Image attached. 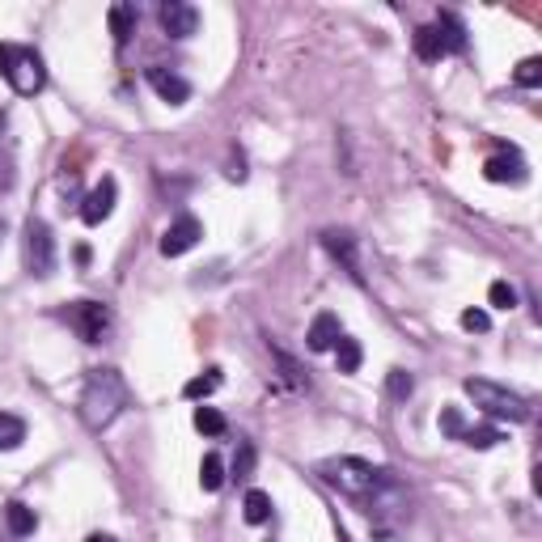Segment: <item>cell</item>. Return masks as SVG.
Returning <instances> with one entry per match:
<instances>
[{
    "instance_id": "obj_20",
    "label": "cell",
    "mask_w": 542,
    "mask_h": 542,
    "mask_svg": "<svg viewBox=\"0 0 542 542\" xmlns=\"http://www.w3.org/2000/svg\"><path fill=\"white\" fill-rule=\"evenodd\" d=\"M221 382H225V377H221V369H204L200 377H191V382L183 386V394H187V399L191 403H200V399H208V394H216V390H221Z\"/></svg>"
},
{
    "instance_id": "obj_19",
    "label": "cell",
    "mask_w": 542,
    "mask_h": 542,
    "mask_svg": "<svg viewBox=\"0 0 542 542\" xmlns=\"http://www.w3.org/2000/svg\"><path fill=\"white\" fill-rule=\"evenodd\" d=\"M242 517L250 521V526H267L271 521V496L259 492V487H250L246 500H242Z\"/></svg>"
},
{
    "instance_id": "obj_14",
    "label": "cell",
    "mask_w": 542,
    "mask_h": 542,
    "mask_svg": "<svg viewBox=\"0 0 542 542\" xmlns=\"http://www.w3.org/2000/svg\"><path fill=\"white\" fill-rule=\"evenodd\" d=\"M339 335H343V327H339V314H331V310H322L314 322H310V352H335V343H339Z\"/></svg>"
},
{
    "instance_id": "obj_28",
    "label": "cell",
    "mask_w": 542,
    "mask_h": 542,
    "mask_svg": "<svg viewBox=\"0 0 542 542\" xmlns=\"http://www.w3.org/2000/svg\"><path fill=\"white\" fill-rule=\"evenodd\" d=\"M513 81H517L521 89H538V85H542V60H538V56L521 60L517 72H513Z\"/></svg>"
},
{
    "instance_id": "obj_10",
    "label": "cell",
    "mask_w": 542,
    "mask_h": 542,
    "mask_svg": "<svg viewBox=\"0 0 542 542\" xmlns=\"http://www.w3.org/2000/svg\"><path fill=\"white\" fill-rule=\"evenodd\" d=\"M157 22L170 39H191V34L200 30V9L187 5V0H166V5L157 9Z\"/></svg>"
},
{
    "instance_id": "obj_25",
    "label": "cell",
    "mask_w": 542,
    "mask_h": 542,
    "mask_svg": "<svg viewBox=\"0 0 542 542\" xmlns=\"http://www.w3.org/2000/svg\"><path fill=\"white\" fill-rule=\"evenodd\" d=\"M195 428L204 432V437H225V415L216 411V407H195Z\"/></svg>"
},
{
    "instance_id": "obj_9",
    "label": "cell",
    "mask_w": 542,
    "mask_h": 542,
    "mask_svg": "<svg viewBox=\"0 0 542 542\" xmlns=\"http://www.w3.org/2000/svg\"><path fill=\"white\" fill-rule=\"evenodd\" d=\"M200 238H204L200 216L183 212V216H178V221H174L166 233H161V255H166V259H178V255H187V250L200 246Z\"/></svg>"
},
{
    "instance_id": "obj_12",
    "label": "cell",
    "mask_w": 542,
    "mask_h": 542,
    "mask_svg": "<svg viewBox=\"0 0 542 542\" xmlns=\"http://www.w3.org/2000/svg\"><path fill=\"white\" fill-rule=\"evenodd\" d=\"M144 81H149V89L161 98V102H170V106H183L191 98V81L187 77H178L174 68L166 64H153L149 72H144Z\"/></svg>"
},
{
    "instance_id": "obj_26",
    "label": "cell",
    "mask_w": 542,
    "mask_h": 542,
    "mask_svg": "<svg viewBox=\"0 0 542 542\" xmlns=\"http://www.w3.org/2000/svg\"><path fill=\"white\" fill-rule=\"evenodd\" d=\"M386 390H390V399H394V403H407V399H411V390H415V377H411L407 369H390Z\"/></svg>"
},
{
    "instance_id": "obj_21",
    "label": "cell",
    "mask_w": 542,
    "mask_h": 542,
    "mask_svg": "<svg viewBox=\"0 0 542 542\" xmlns=\"http://www.w3.org/2000/svg\"><path fill=\"white\" fill-rule=\"evenodd\" d=\"M462 445H471V449H496L504 441V432L496 424H471V428H462Z\"/></svg>"
},
{
    "instance_id": "obj_24",
    "label": "cell",
    "mask_w": 542,
    "mask_h": 542,
    "mask_svg": "<svg viewBox=\"0 0 542 542\" xmlns=\"http://www.w3.org/2000/svg\"><path fill=\"white\" fill-rule=\"evenodd\" d=\"M271 356H276V365H280V377H284V382H288V386H293V390H305V386H310V377H305V373H301V365H297V360H293V356H288V352H280V348H271Z\"/></svg>"
},
{
    "instance_id": "obj_32",
    "label": "cell",
    "mask_w": 542,
    "mask_h": 542,
    "mask_svg": "<svg viewBox=\"0 0 542 542\" xmlns=\"http://www.w3.org/2000/svg\"><path fill=\"white\" fill-rule=\"evenodd\" d=\"M85 542H115V538H111V534H89Z\"/></svg>"
},
{
    "instance_id": "obj_1",
    "label": "cell",
    "mask_w": 542,
    "mask_h": 542,
    "mask_svg": "<svg viewBox=\"0 0 542 542\" xmlns=\"http://www.w3.org/2000/svg\"><path fill=\"white\" fill-rule=\"evenodd\" d=\"M314 475L343 500H352L377 530H394L411 517V496L390 466H373L365 458H327L314 466Z\"/></svg>"
},
{
    "instance_id": "obj_23",
    "label": "cell",
    "mask_w": 542,
    "mask_h": 542,
    "mask_svg": "<svg viewBox=\"0 0 542 542\" xmlns=\"http://www.w3.org/2000/svg\"><path fill=\"white\" fill-rule=\"evenodd\" d=\"M335 360H339V373H356L360 360H365V352H360V343L352 335H339L335 343Z\"/></svg>"
},
{
    "instance_id": "obj_27",
    "label": "cell",
    "mask_w": 542,
    "mask_h": 542,
    "mask_svg": "<svg viewBox=\"0 0 542 542\" xmlns=\"http://www.w3.org/2000/svg\"><path fill=\"white\" fill-rule=\"evenodd\" d=\"M487 301H492V310H513V305H517V288L509 280H492V288H487Z\"/></svg>"
},
{
    "instance_id": "obj_29",
    "label": "cell",
    "mask_w": 542,
    "mask_h": 542,
    "mask_svg": "<svg viewBox=\"0 0 542 542\" xmlns=\"http://www.w3.org/2000/svg\"><path fill=\"white\" fill-rule=\"evenodd\" d=\"M250 471H255V445L238 441V454H233V479H250Z\"/></svg>"
},
{
    "instance_id": "obj_15",
    "label": "cell",
    "mask_w": 542,
    "mask_h": 542,
    "mask_svg": "<svg viewBox=\"0 0 542 542\" xmlns=\"http://www.w3.org/2000/svg\"><path fill=\"white\" fill-rule=\"evenodd\" d=\"M17 183V149L9 136V119L0 115V191H13Z\"/></svg>"
},
{
    "instance_id": "obj_13",
    "label": "cell",
    "mask_w": 542,
    "mask_h": 542,
    "mask_svg": "<svg viewBox=\"0 0 542 542\" xmlns=\"http://www.w3.org/2000/svg\"><path fill=\"white\" fill-rule=\"evenodd\" d=\"M115 200H119V183L115 178H102V183L81 200V221L85 225H102L106 216L115 212Z\"/></svg>"
},
{
    "instance_id": "obj_5",
    "label": "cell",
    "mask_w": 542,
    "mask_h": 542,
    "mask_svg": "<svg viewBox=\"0 0 542 542\" xmlns=\"http://www.w3.org/2000/svg\"><path fill=\"white\" fill-rule=\"evenodd\" d=\"M415 56L428 60V64H437L445 56H462L466 51V26L458 22L454 13H441L432 26H420L415 30Z\"/></svg>"
},
{
    "instance_id": "obj_4",
    "label": "cell",
    "mask_w": 542,
    "mask_h": 542,
    "mask_svg": "<svg viewBox=\"0 0 542 542\" xmlns=\"http://www.w3.org/2000/svg\"><path fill=\"white\" fill-rule=\"evenodd\" d=\"M462 390L471 394L475 407L483 415H492V420H509V424H526L530 420V403L509 386H496V382H487V377H466Z\"/></svg>"
},
{
    "instance_id": "obj_18",
    "label": "cell",
    "mask_w": 542,
    "mask_h": 542,
    "mask_svg": "<svg viewBox=\"0 0 542 542\" xmlns=\"http://www.w3.org/2000/svg\"><path fill=\"white\" fill-rule=\"evenodd\" d=\"M26 441V420L13 411H0V454H9V449H17Z\"/></svg>"
},
{
    "instance_id": "obj_30",
    "label": "cell",
    "mask_w": 542,
    "mask_h": 542,
    "mask_svg": "<svg viewBox=\"0 0 542 542\" xmlns=\"http://www.w3.org/2000/svg\"><path fill=\"white\" fill-rule=\"evenodd\" d=\"M462 327L483 335V331H492V318H487V310H462Z\"/></svg>"
},
{
    "instance_id": "obj_6",
    "label": "cell",
    "mask_w": 542,
    "mask_h": 542,
    "mask_svg": "<svg viewBox=\"0 0 542 542\" xmlns=\"http://www.w3.org/2000/svg\"><path fill=\"white\" fill-rule=\"evenodd\" d=\"M22 255H26V271H30V276H39V280L56 276V263H60V255H56V233H51V225L43 221V216H30V221H26Z\"/></svg>"
},
{
    "instance_id": "obj_7",
    "label": "cell",
    "mask_w": 542,
    "mask_h": 542,
    "mask_svg": "<svg viewBox=\"0 0 542 542\" xmlns=\"http://www.w3.org/2000/svg\"><path fill=\"white\" fill-rule=\"evenodd\" d=\"M64 322L77 331V339L106 343V335L115 327V314H111V305H102V301H72L64 310Z\"/></svg>"
},
{
    "instance_id": "obj_2",
    "label": "cell",
    "mask_w": 542,
    "mask_h": 542,
    "mask_svg": "<svg viewBox=\"0 0 542 542\" xmlns=\"http://www.w3.org/2000/svg\"><path fill=\"white\" fill-rule=\"evenodd\" d=\"M123 407H128V382H123L119 369H89L85 386H81V420L85 428H111Z\"/></svg>"
},
{
    "instance_id": "obj_16",
    "label": "cell",
    "mask_w": 542,
    "mask_h": 542,
    "mask_svg": "<svg viewBox=\"0 0 542 542\" xmlns=\"http://www.w3.org/2000/svg\"><path fill=\"white\" fill-rule=\"evenodd\" d=\"M5 526H9L13 538H30L34 530H39V513H34L30 504H22V500H9L5 504Z\"/></svg>"
},
{
    "instance_id": "obj_33",
    "label": "cell",
    "mask_w": 542,
    "mask_h": 542,
    "mask_svg": "<svg viewBox=\"0 0 542 542\" xmlns=\"http://www.w3.org/2000/svg\"><path fill=\"white\" fill-rule=\"evenodd\" d=\"M5 233H9V229H5V216H0V242H5Z\"/></svg>"
},
{
    "instance_id": "obj_11",
    "label": "cell",
    "mask_w": 542,
    "mask_h": 542,
    "mask_svg": "<svg viewBox=\"0 0 542 542\" xmlns=\"http://www.w3.org/2000/svg\"><path fill=\"white\" fill-rule=\"evenodd\" d=\"M322 250H327V255L348 271L356 284H365V271H360V255H356V238L348 229H327V233H322Z\"/></svg>"
},
{
    "instance_id": "obj_31",
    "label": "cell",
    "mask_w": 542,
    "mask_h": 542,
    "mask_svg": "<svg viewBox=\"0 0 542 542\" xmlns=\"http://www.w3.org/2000/svg\"><path fill=\"white\" fill-rule=\"evenodd\" d=\"M462 428H466L462 424V411L458 407H445L441 411V432H445V437H462Z\"/></svg>"
},
{
    "instance_id": "obj_8",
    "label": "cell",
    "mask_w": 542,
    "mask_h": 542,
    "mask_svg": "<svg viewBox=\"0 0 542 542\" xmlns=\"http://www.w3.org/2000/svg\"><path fill=\"white\" fill-rule=\"evenodd\" d=\"M483 178L487 183H509V187H526L530 183V166H526V157H521L517 149H500L483 161Z\"/></svg>"
},
{
    "instance_id": "obj_17",
    "label": "cell",
    "mask_w": 542,
    "mask_h": 542,
    "mask_svg": "<svg viewBox=\"0 0 542 542\" xmlns=\"http://www.w3.org/2000/svg\"><path fill=\"white\" fill-rule=\"evenodd\" d=\"M106 17H111L115 47H128V43H132V34H136V9H132V5H115Z\"/></svg>"
},
{
    "instance_id": "obj_22",
    "label": "cell",
    "mask_w": 542,
    "mask_h": 542,
    "mask_svg": "<svg viewBox=\"0 0 542 542\" xmlns=\"http://www.w3.org/2000/svg\"><path fill=\"white\" fill-rule=\"evenodd\" d=\"M200 487H204V492H221V487H225V462H221V454H204V462H200Z\"/></svg>"
},
{
    "instance_id": "obj_3",
    "label": "cell",
    "mask_w": 542,
    "mask_h": 542,
    "mask_svg": "<svg viewBox=\"0 0 542 542\" xmlns=\"http://www.w3.org/2000/svg\"><path fill=\"white\" fill-rule=\"evenodd\" d=\"M0 77L13 85V94L34 98V94H43V85H47V64L39 51L26 43H0Z\"/></svg>"
}]
</instances>
